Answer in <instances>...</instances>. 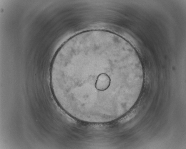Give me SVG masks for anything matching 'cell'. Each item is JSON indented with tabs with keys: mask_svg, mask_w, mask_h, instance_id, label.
<instances>
[{
	"mask_svg": "<svg viewBox=\"0 0 186 149\" xmlns=\"http://www.w3.org/2000/svg\"><path fill=\"white\" fill-rule=\"evenodd\" d=\"M110 84V79L106 74L102 73L97 76L95 81L94 87L98 91L103 92L107 90Z\"/></svg>",
	"mask_w": 186,
	"mask_h": 149,
	"instance_id": "cell-1",
	"label": "cell"
},
{
	"mask_svg": "<svg viewBox=\"0 0 186 149\" xmlns=\"http://www.w3.org/2000/svg\"><path fill=\"white\" fill-rule=\"evenodd\" d=\"M137 111L135 110L132 111L128 113L127 115L120 119L119 122L121 123H125L134 117L137 114Z\"/></svg>",
	"mask_w": 186,
	"mask_h": 149,
	"instance_id": "cell-2",
	"label": "cell"
}]
</instances>
